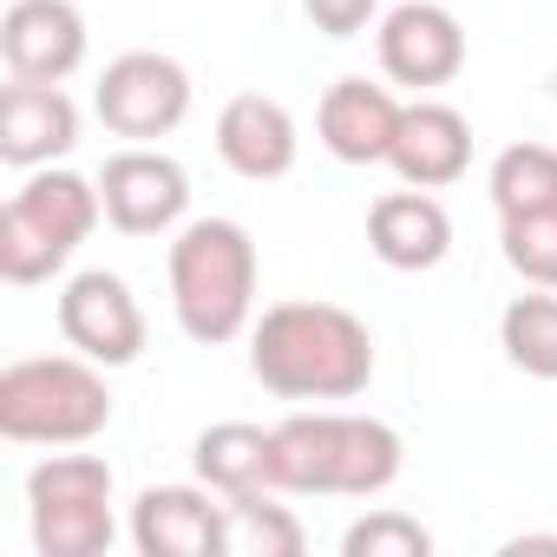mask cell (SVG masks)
Masks as SVG:
<instances>
[{
	"label": "cell",
	"instance_id": "6da1fadb",
	"mask_svg": "<svg viewBox=\"0 0 557 557\" xmlns=\"http://www.w3.org/2000/svg\"><path fill=\"white\" fill-rule=\"evenodd\" d=\"M249 374L275 400H355L374 381V335L342 302H275L249 322Z\"/></svg>",
	"mask_w": 557,
	"mask_h": 557
},
{
	"label": "cell",
	"instance_id": "7a4b0ae2",
	"mask_svg": "<svg viewBox=\"0 0 557 557\" xmlns=\"http://www.w3.org/2000/svg\"><path fill=\"white\" fill-rule=\"evenodd\" d=\"M407 466V440L374 413H289L275 420V492L302 498H381Z\"/></svg>",
	"mask_w": 557,
	"mask_h": 557
},
{
	"label": "cell",
	"instance_id": "3957f363",
	"mask_svg": "<svg viewBox=\"0 0 557 557\" xmlns=\"http://www.w3.org/2000/svg\"><path fill=\"white\" fill-rule=\"evenodd\" d=\"M171 315L190 342L223 348L256 322V243L236 216H190L171 236Z\"/></svg>",
	"mask_w": 557,
	"mask_h": 557
},
{
	"label": "cell",
	"instance_id": "277c9868",
	"mask_svg": "<svg viewBox=\"0 0 557 557\" xmlns=\"http://www.w3.org/2000/svg\"><path fill=\"white\" fill-rule=\"evenodd\" d=\"M112 426V387L86 355H27L0 368V440L86 446Z\"/></svg>",
	"mask_w": 557,
	"mask_h": 557
},
{
	"label": "cell",
	"instance_id": "5b68a950",
	"mask_svg": "<svg viewBox=\"0 0 557 557\" xmlns=\"http://www.w3.org/2000/svg\"><path fill=\"white\" fill-rule=\"evenodd\" d=\"M106 216V197L92 177L79 171H27V184L8 197L0 210V275L14 289H34V283H53V275L73 262V249L99 230Z\"/></svg>",
	"mask_w": 557,
	"mask_h": 557
},
{
	"label": "cell",
	"instance_id": "8992f818",
	"mask_svg": "<svg viewBox=\"0 0 557 557\" xmlns=\"http://www.w3.org/2000/svg\"><path fill=\"white\" fill-rule=\"evenodd\" d=\"M27 531L40 557H106L119 537L112 466L99 453H53L27 472Z\"/></svg>",
	"mask_w": 557,
	"mask_h": 557
},
{
	"label": "cell",
	"instance_id": "52a82bcc",
	"mask_svg": "<svg viewBox=\"0 0 557 557\" xmlns=\"http://www.w3.org/2000/svg\"><path fill=\"white\" fill-rule=\"evenodd\" d=\"M92 112L125 145L171 138L190 119V73L171 53H119L92 86Z\"/></svg>",
	"mask_w": 557,
	"mask_h": 557
},
{
	"label": "cell",
	"instance_id": "ba28073f",
	"mask_svg": "<svg viewBox=\"0 0 557 557\" xmlns=\"http://www.w3.org/2000/svg\"><path fill=\"white\" fill-rule=\"evenodd\" d=\"M53 315H60L66 348L99 361V368H132L145 355V309L125 289V275H112V269L73 275L60 289V302H53Z\"/></svg>",
	"mask_w": 557,
	"mask_h": 557
},
{
	"label": "cell",
	"instance_id": "9c48e42d",
	"mask_svg": "<svg viewBox=\"0 0 557 557\" xmlns=\"http://www.w3.org/2000/svg\"><path fill=\"white\" fill-rule=\"evenodd\" d=\"M374 53H381V73L394 86L433 92V86H453L466 73V27L440 0H400L374 27Z\"/></svg>",
	"mask_w": 557,
	"mask_h": 557
},
{
	"label": "cell",
	"instance_id": "30bf717a",
	"mask_svg": "<svg viewBox=\"0 0 557 557\" xmlns=\"http://www.w3.org/2000/svg\"><path fill=\"white\" fill-rule=\"evenodd\" d=\"M99 197H106V223L119 236H171V230H184L190 177H184L177 158H164L151 145H125V151L106 158Z\"/></svg>",
	"mask_w": 557,
	"mask_h": 557
},
{
	"label": "cell",
	"instance_id": "8fae6325",
	"mask_svg": "<svg viewBox=\"0 0 557 557\" xmlns=\"http://www.w3.org/2000/svg\"><path fill=\"white\" fill-rule=\"evenodd\" d=\"M0 60H8V79L66 86L86 66V14L73 0H8V14H0Z\"/></svg>",
	"mask_w": 557,
	"mask_h": 557
},
{
	"label": "cell",
	"instance_id": "7c38bea8",
	"mask_svg": "<svg viewBox=\"0 0 557 557\" xmlns=\"http://www.w3.org/2000/svg\"><path fill=\"white\" fill-rule=\"evenodd\" d=\"M132 544L145 557H223V492L145 485L132 505Z\"/></svg>",
	"mask_w": 557,
	"mask_h": 557
},
{
	"label": "cell",
	"instance_id": "4fadbf2b",
	"mask_svg": "<svg viewBox=\"0 0 557 557\" xmlns=\"http://www.w3.org/2000/svg\"><path fill=\"white\" fill-rule=\"evenodd\" d=\"M296 112L283 99H269V92H236L223 112H216V158L249 177V184H275V177H289L296 171Z\"/></svg>",
	"mask_w": 557,
	"mask_h": 557
},
{
	"label": "cell",
	"instance_id": "5bb4252c",
	"mask_svg": "<svg viewBox=\"0 0 557 557\" xmlns=\"http://www.w3.org/2000/svg\"><path fill=\"white\" fill-rule=\"evenodd\" d=\"M73 145H79V106L66 99V86H40V79L0 86V158L14 171H40Z\"/></svg>",
	"mask_w": 557,
	"mask_h": 557
},
{
	"label": "cell",
	"instance_id": "9a60e30c",
	"mask_svg": "<svg viewBox=\"0 0 557 557\" xmlns=\"http://www.w3.org/2000/svg\"><path fill=\"white\" fill-rule=\"evenodd\" d=\"M400 99L374 79H335L315 106V132L329 145V158L342 164H387L394 138H400Z\"/></svg>",
	"mask_w": 557,
	"mask_h": 557
},
{
	"label": "cell",
	"instance_id": "2e32d148",
	"mask_svg": "<svg viewBox=\"0 0 557 557\" xmlns=\"http://www.w3.org/2000/svg\"><path fill=\"white\" fill-rule=\"evenodd\" d=\"M368 249H374L387 269H407V275L440 269V262L453 256V216H446V203H440L433 190H420V184L387 190V197H374V210H368Z\"/></svg>",
	"mask_w": 557,
	"mask_h": 557
},
{
	"label": "cell",
	"instance_id": "e0dca14e",
	"mask_svg": "<svg viewBox=\"0 0 557 557\" xmlns=\"http://www.w3.org/2000/svg\"><path fill=\"white\" fill-rule=\"evenodd\" d=\"M387 164L400 171V184H420V190L459 184L466 164H472V125H466V112L440 106V99H413L400 112V138H394Z\"/></svg>",
	"mask_w": 557,
	"mask_h": 557
},
{
	"label": "cell",
	"instance_id": "ac0fdd59",
	"mask_svg": "<svg viewBox=\"0 0 557 557\" xmlns=\"http://www.w3.org/2000/svg\"><path fill=\"white\" fill-rule=\"evenodd\" d=\"M197 479L223 498H249V492H275V426H249V420H216L197 433L190 446Z\"/></svg>",
	"mask_w": 557,
	"mask_h": 557
},
{
	"label": "cell",
	"instance_id": "d6986e66",
	"mask_svg": "<svg viewBox=\"0 0 557 557\" xmlns=\"http://www.w3.org/2000/svg\"><path fill=\"white\" fill-rule=\"evenodd\" d=\"M302 544L309 531L289 505H275V492L223 498V557H302Z\"/></svg>",
	"mask_w": 557,
	"mask_h": 557
},
{
	"label": "cell",
	"instance_id": "ffe728a7",
	"mask_svg": "<svg viewBox=\"0 0 557 557\" xmlns=\"http://www.w3.org/2000/svg\"><path fill=\"white\" fill-rule=\"evenodd\" d=\"M492 210L498 216H531V210H557V151L550 145H505L485 171Z\"/></svg>",
	"mask_w": 557,
	"mask_h": 557
},
{
	"label": "cell",
	"instance_id": "44dd1931",
	"mask_svg": "<svg viewBox=\"0 0 557 557\" xmlns=\"http://www.w3.org/2000/svg\"><path fill=\"white\" fill-rule=\"evenodd\" d=\"M498 348L518 374L531 381H557V289H531L511 296L498 315Z\"/></svg>",
	"mask_w": 557,
	"mask_h": 557
},
{
	"label": "cell",
	"instance_id": "7402d4cb",
	"mask_svg": "<svg viewBox=\"0 0 557 557\" xmlns=\"http://www.w3.org/2000/svg\"><path fill=\"white\" fill-rule=\"evenodd\" d=\"M498 249L531 289H557V210L498 216Z\"/></svg>",
	"mask_w": 557,
	"mask_h": 557
},
{
	"label": "cell",
	"instance_id": "603a6c76",
	"mask_svg": "<svg viewBox=\"0 0 557 557\" xmlns=\"http://www.w3.org/2000/svg\"><path fill=\"white\" fill-rule=\"evenodd\" d=\"M426 550H433V531L394 505H381L342 531V557H426Z\"/></svg>",
	"mask_w": 557,
	"mask_h": 557
},
{
	"label": "cell",
	"instance_id": "cb8c5ba5",
	"mask_svg": "<svg viewBox=\"0 0 557 557\" xmlns=\"http://www.w3.org/2000/svg\"><path fill=\"white\" fill-rule=\"evenodd\" d=\"M302 14L315 21V34L355 40V34H368V21L381 14V0H302Z\"/></svg>",
	"mask_w": 557,
	"mask_h": 557
},
{
	"label": "cell",
	"instance_id": "d4e9b609",
	"mask_svg": "<svg viewBox=\"0 0 557 557\" xmlns=\"http://www.w3.org/2000/svg\"><path fill=\"white\" fill-rule=\"evenodd\" d=\"M524 550H557V537H505V557H524Z\"/></svg>",
	"mask_w": 557,
	"mask_h": 557
}]
</instances>
